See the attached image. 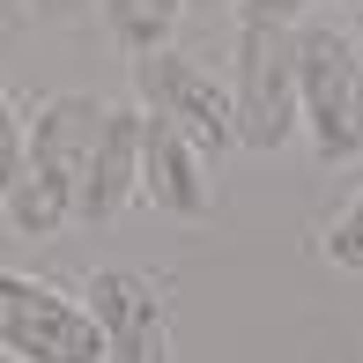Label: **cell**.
Returning a JSON list of instances; mask_svg holds the SVG:
<instances>
[{"instance_id": "cell-10", "label": "cell", "mask_w": 363, "mask_h": 363, "mask_svg": "<svg viewBox=\"0 0 363 363\" xmlns=\"http://www.w3.org/2000/svg\"><path fill=\"white\" fill-rule=\"evenodd\" d=\"M326 259H334V267H349V274H363V193L341 208V223L326 230Z\"/></svg>"}, {"instance_id": "cell-16", "label": "cell", "mask_w": 363, "mask_h": 363, "mask_svg": "<svg viewBox=\"0 0 363 363\" xmlns=\"http://www.w3.org/2000/svg\"><path fill=\"white\" fill-rule=\"evenodd\" d=\"M349 8H363V0H349Z\"/></svg>"}, {"instance_id": "cell-15", "label": "cell", "mask_w": 363, "mask_h": 363, "mask_svg": "<svg viewBox=\"0 0 363 363\" xmlns=\"http://www.w3.org/2000/svg\"><path fill=\"white\" fill-rule=\"evenodd\" d=\"M356 30H363V8H356Z\"/></svg>"}, {"instance_id": "cell-3", "label": "cell", "mask_w": 363, "mask_h": 363, "mask_svg": "<svg viewBox=\"0 0 363 363\" xmlns=\"http://www.w3.org/2000/svg\"><path fill=\"white\" fill-rule=\"evenodd\" d=\"M230 126L245 148H282L296 134V30L289 23H238Z\"/></svg>"}, {"instance_id": "cell-4", "label": "cell", "mask_w": 363, "mask_h": 363, "mask_svg": "<svg viewBox=\"0 0 363 363\" xmlns=\"http://www.w3.org/2000/svg\"><path fill=\"white\" fill-rule=\"evenodd\" d=\"M0 349L15 363H104V334L52 282L0 267Z\"/></svg>"}, {"instance_id": "cell-9", "label": "cell", "mask_w": 363, "mask_h": 363, "mask_svg": "<svg viewBox=\"0 0 363 363\" xmlns=\"http://www.w3.org/2000/svg\"><path fill=\"white\" fill-rule=\"evenodd\" d=\"M178 15H186V0H104V23L126 52H156Z\"/></svg>"}, {"instance_id": "cell-7", "label": "cell", "mask_w": 363, "mask_h": 363, "mask_svg": "<svg viewBox=\"0 0 363 363\" xmlns=\"http://www.w3.org/2000/svg\"><path fill=\"white\" fill-rule=\"evenodd\" d=\"M134 193H141V111L104 104V126H96L89 156H82V178H74V216L111 223Z\"/></svg>"}, {"instance_id": "cell-11", "label": "cell", "mask_w": 363, "mask_h": 363, "mask_svg": "<svg viewBox=\"0 0 363 363\" xmlns=\"http://www.w3.org/2000/svg\"><path fill=\"white\" fill-rule=\"evenodd\" d=\"M23 148H30V126L15 119L8 89H0V193H8V186H15V171H23Z\"/></svg>"}, {"instance_id": "cell-6", "label": "cell", "mask_w": 363, "mask_h": 363, "mask_svg": "<svg viewBox=\"0 0 363 363\" xmlns=\"http://www.w3.org/2000/svg\"><path fill=\"white\" fill-rule=\"evenodd\" d=\"M89 319L104 334V363H171V326H163V296L141 282V274L111 267V274H89Z\"/></svg>"}, {"instance_id": "cell-12", "label": "cell", "mask_w": 363, "mask_h": 363, "mask_svg": "<svg viewBox=\"0 0 363 363\" xmlns=\"http://www.w3.org/2000/svg\"><path fill=\"white\" fill-rule=\"evenodd\" d=\"M238 8H245V23H289L304 0H238Z\"/></svg>"}, {"instance_id": "cell-13", "label": "cell", "mask_w": 363, "mask_h": 363, "mask_svg": "<svg viewBox=\"0 0 363 363\" xmlns=\"http://www.w3.org/2000/svg\"><path fill=\"white\" fill-rule=\"evenodd\" d=\"M30 8H38L45 23H74V15H82V8H96V0H30Z\"/></svg>"}, {"instance_id": "cell-8", "label": "cell", "mask_w": 363, "mask_h": 363, "mask_svg": "<svg viewBox=\"0 0 363 363\" xmlns=\"http://www.w3.org/2000/svg\"><path fill=\"white\" fill-rule=\"evenodd\" d=\"M141 193L178 223L208 216V156L156 111H141Z\"/></svg>"}, {"instance_id": "cell-5", "label": "cell", "mask_w": 363, "mask_h": 363, "mask_svg": "<svg viewBox=\"0 0 363 363\" xmlns=\"http://www.w3.org/2000/svg\"><path fill=\"white\" fill-rule=\"evenodd\" d=\"M134 96H141V111L171 119L178 134L201 148V156H223V148L238 141V126H230V96L193 67L186 52H171V45L134 52Z\"/></svg>"}, {"instance_id": "cell-2", "label": "cell", "mask_w": 363, "mask_h": 363, "mask_svg": "<svg viewBox=\"0 0 363 363\" xmlns=\"http://www.w3.org/2000/svg\"><path fill=\"white\" fill-rule=\"evenodd\" d=\"M296 126L319 163H349L363 148V52L326 23L296 30Z\"/></svg>"}, {"instance_id": "cell-1", "label": "cell", "mask_w": 363, "mask_h": 363, "mask_svg": "<svg viewBox=\"0 0 363 363\" xmlns=\"http://www.w3.org/2000/svg\"><path fill=\"white\" fill-rule=\"evenodd\" d=\"M96 126H104V104L96 96H45V111L30 119V148H23V171L15 186L0 193L8 201V223L23 238H52L60 223H74V178H82V156H89Z\"/></svg>"}, {"instance_id": "cell-14", "label": "cell", "mask_w": 363, "mask_h": 363, "mask_svg": "<svg viewBox=\"0 0 363 363\" xmlns=\"http://www.w3.org/2000/svg\"><path fill=\"white\" fill-rule=\"evenodd\" d=\"M186 8H238V0H186Z\"/></svg>"}]
</instances>
